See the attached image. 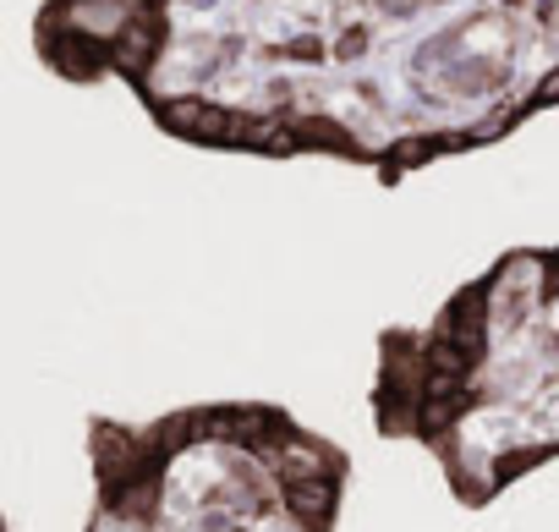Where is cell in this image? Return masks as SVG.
I'll use <instances>...</instances> for the list:
<instances>
[{"label":"cell","mask_w":559,"mask_h":532,"mask_svg":"<svg viewBox=\"0 0 559 532\" xmlns=\"http://www.w3.org/2000/svg\"><path fill=\"white\" fill-rule=\"evenodd\" d=\"M368 412L417 445L455 505L483 510L559 456V241H521L423 324L373 335Z\"/></svg>","instance_id":"2"},{"label":"cell","mask_w":559,"mask_h":532,"mask_svg":"<svg viewBox=\"0 0 559 532\" xmlns=\"http://www.w3.org/2000/svg\"><path fill=\"white\" fill-rule=\"evenodd\" d=\"M83 456V532H335L352 494V450L280 401L88 417Z\"/></svg>","instance_id":"3"},{"label":"cell","mask_w":559,"mask_h":532,"mask_svg":"<svg viewBox=\"0 0 559 532\" xmlns=\"http://www.w3.org/2000/svg\"><path fill=\"white\" fill-rule=\"evenodd\" d=\"M34 56L187 149L401 187L559 110V0H39Z\"/></svg>","instance_id":"1"}]
</instances>
